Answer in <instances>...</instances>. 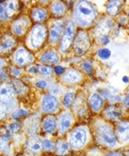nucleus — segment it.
<instances>
[{"label":"nucleus","instance_id":"nucleus-8","mask_svg":"<svg viewBox=\"0 0 129 156\" xmlns=\"http://www.w3.org/2000/svg\"><path fill=\"white\" fill-rule=\"evenodd\" d=\"M30 21L28 16H21L15 19L12 24V32L14 36L23 37L25 36L29 30Z\"/></svg>","mask_w":129,"mask_h":156},{"label":"nucleus","instance_id":"nucleus-41","mask_svg":"<svg viewBox=\"0 0 129 156\" xmlns=\"http://www.w3.org/2000/svg\"><path fill=\"white\" fill-rule=\"evenodd\" d=\"M104 156H123V154H121V152H119V151H114V152H110L108 154H106Z\"/></svg>","mask_w":129,"mask_h":156},{"label":"nucleus","instance_id":"nucleus-15","mask_svg":"<svg viewBox=\"0 0 129 156\" xmlns=\"http://www.w3.org/2000/svg\"><path fill=\"white\" fill-rule=\"evenodd\" d=\"M48 10L45 9L42 7H35L34 9H32V13H30V17L32 20L38 23V24H42L43 22H45L48 18Z\"/></svg>","mask_w":129,"mask_h":156},{"label":"nucleus","instance_id":"nucleus-28","mask_svg":"<svg viewBox=\"0 0 129 156\" xmlns=\"http://www.w3.org/2000/svg\"><path fill=\"white\" fill-rule=\"evenodd\" d=\"M0 151L2 153H9L10 152V146H9V142L8 140L0 137Z\"/></svg>","mask_w":129,"mask_h":156},{"label":"nucleus","instance_id":"nucleus-14","mask_svg":"<svg viewBox=\"0 0 129 156\" xmlns=\"http://www.w3.org/2000/svg\"><path fill=\"white\" fill-rule=\"evenodd\" d=\"M116 136L121 142L129 141V121H121L116 129Z\"/></svg>","mask_w":129,"mask_h":156},{"label":"nucleus","instance_id":"nucleus-31","mask_svg":"<svg viewBox=\"0 0 129 156\" xmlns=\"http://www.w3.org/2000/svg\"><path fill=\"white\" fill-rule=\"evenodd\" d=\"M8 19L6 12V2H0V22H4Z\"/></svg>","mask_w":129,"mask_h":156},{"label":"nucleus","instance_id":"nucleus-34","mask_svg":"<svg viewBox=\"0 0 129 156\" xmlns=\"http://www.w3.org/2000/svg\"><path fill=\"white\" fill-rule=\"evenodd\" d=\"M43 147L47 151H51L54 147V145H53V142L51 140H44L43 141Z\"/></svg>","mask_w":129,"mask_h":156},{"label":"nucleus","instance_id":"nucleus-2","mask_svg":"<svg viewBox=\"0 0 129 156\" xmlns=\"http://www.w3.org/2000/svg\"><path fill=\"white\" fill-rule=\"evenodd\" d=\"M48 38V29L44 24H36L32 27L28 37V47L29 50H39Z\"/></svg>","mask_w":129,"mask_h":156},{"label":"nucleus","instance_id":"nucleus-44","mask_svg":"<svg viewBox=\"0 0 129 156\" xmlns=\"http://www.w3.org/2000/svg\"><path fill=\"white\" fill-rule=\"evenodd\" d=\"M123 81H124V83H127V82H128V77H125V76H124V77L123 78Z\"/></svg>","mask_w":129,"mask_h":156},{"label":"nucleus","instance_id":"nucleus-23","mask_svg":"<svg viewBox=\"0 0 129 156\" xmlns=\"http://www.w3.org/2000/svg\"><path fill=\"white\" fill-rule=\"evenodd\" d=\"M70 152V146L68 144L64 141V140H59L56 143V149H55V153L60 156H64Z\"/></svg>","mask_w":129,"mask_h":156},{"label":"nucleus","instance_id":"nucleus-25","mask_svg":"<svg viewBox=\"0 0 129 156\" xmlns=\"http://www.w3.org/2000/svg\"><path fill=\"white\" fill-rule=\"evenodd\" d=\"M18 9V4L15 1H9L6 2V12H7V16L8 18L12 17L13 15L16 13Z\"/></svg>","mask_w":129,"mask_h":156},{"label":"nucleus","instance_id":"nucleus-10","mask_svg":"<svg viewBox=\"0 0 129 156\" xmlns=\"http://www.w3.org/2000/svg\"><path fill=\"white\" fill-rule=\"evenodd\" d=\"M33 55L32 53L29 51V49L26 48H19L15 51L14 54V61L18 67H24L30 63H32L33 61Z\"/></svg>","mask_w":129,"mask_h":156},{"label":"nucleus","instance_id":"nucleus-16","mask_svg":"<svg viewBox=\"0 0 129 156\" xmlns=\"http://www.w3.org/2000/svg\"><path fill=\"white\" fill-rule=\"evenodd\" d=\"M15 94H16V92H15L12 84L5 83L0 86V101L4 102V101L10 100L14 97Z\"/></svg>","mask_w":129,"mask_h":156},{"label":"nucleus","instance_id":"nucleus-46","mask_svg":"<svg viewBox=\"0 0 129 156\" xmlns=\"http://www.w3.org/2000/svg\"><path fill=\"white\" fill-rule=\"evenodd\" d=\"M19 156H23V155H19Z\"/></svg>","mask_w":129,"mask_h":156},{"label":"nucleus","instance_id":"nucleus-9","mask_svg":"<svg viewBox=\"0 0 129 156\" xmlns=\"http://www.w3.org/2000/svg\"><path fill=\"white\" fill-rule=\"evenodd\" d=\"M65 30V23L61 20L55 21L49 30V41L51 45H56L62 38Z\"/></svg>","mask_w":129,"mask_h":156},{"label":"nucleus","instance_id":"nucleus-43","mask_svg":"<svg viewBox=\"0 0 129 156\" xmlns=\"http://www.w3.org/2000/svg\"><path fill=\"white\" fill-rule=\"evenodd\" d=\"M29 73H32V74L38 73V72H37V67H32V68H30V69H29Z\"/></svg>","mask_w":129,"mask_h":156},{"label":"nucleus","instance_id":"nucleus-45","mask_svg":"<svg viewBox=\"0 0 129 156\" xmlns=\"http://www.w3.org/2000/svg\"><path fill=\"white\" fill-rule=\"evenodd\" d=\"M0 65H1V61H0Z\"/></svg>","mask_w":129,"mask_h":156},{"label":"nucleus","instance_id":"nucleus-30","mask_svg":"<svg viewBox=\"0 0 129 156\" xmlns=\"http://www.w3.org/2000/svg\"><path fill=\"white\" fill-rule=\"evenodd\" d=\"M8 129L10 130V132L12 134H16L17 132L21 129V126L18 122H13V123H11L9 126H8Z\"/></svg>","mask_w":129,"mask_h":156},{"label":"nucleus","instance_id":"nucleus-21","mask_svg":"<svg viewBox=\"0 0 129 156\" xmlns=\"http://www.w3.org/2000/svg\"><path fill=\"white\" fill-rule=\"evenodd\" d=\"M49 12L54 17H62L66 12V6L60 1H55L50 5Z\"/></svg>","mask_w":129,"mask_h":156},{"label":"nucleus","instance_id":"nucleus-24","mask_svg":"<svg viewBox=\"0 0 129 156\" xmlns=\"http://www.w3.org/2000/svg\"><path fill=\"white\" fill-rule=\"evenodd\" d=\"M121 8V1H110L106 6V12L110 15H116L119 13Z\"/></svg>","mask_w":129,"mask_h":156},{"label":"nucleus","instance_id":"nucleus-5","mask_svg":"<svg viewBox=\"0 0 129 156\" xmlns=\"http://www.w3.org/2000/svg\"><path fill=\"white\" fill-rule=\"evenodd\" d=\"M87 141V132L85 128H76L70 135V144L72 149H83Z\"/></svg>","mask_w":129,"mask_h":156},{"label":"nucleus","instance_id":"nucleus-19","mask_svg":"<svg viewBox=\"0 0 129 156\" xmlns=\"http://www.w3.org/2000/svg\"><path fill=\"white\" fill-rule=\"evenodd\" d=\"M104 116L112 121L120 120L121 118V112L117 106L110 105L104 110Z\"/></svg>","mask_w":129,"mask_h":156},{"label":"nucleus","instance_id":"nucleus-40","mask_svg":"<svg viewBox=\"0 0 129 156\" xmlns=\"http://www.w3.org/2000/svg\"><path fill=\"white\" fill-rule=\"evenodd\" d=\"M11 72L12 73V74H13L14 76H18V75H20V69H19L12 68Z\"/></svg>","mask_w":129,"mask_h":156},{"label":"nucleus","instance_id":"nucleus-7","mask_svg":"<svg viewBox=\"0 0 129 156\" xmlns=\"http://www.w3.org/2000/svg\"><path fill=\"white\" fill-rule=\"evenodd\" d=\"M73 47H74V51L76 54H83L85 53L90 47V40L87 34L83 30H80L78 34L75 35L74 42H73Z\"/></svg>","mask_w":129,"mask_h":156},{"label":"nucleus","instance_id":"nucleus-1","mask_svg":"<svg viewBox=\"0 0 129 156\" xmlns=\"http://www.w3.org/2000/svg\"><path fill=\"white\" fill-rule=\"evenodd\" d=\"M74 19L82 29L89 27L97 18L95 7L87 1H80L76 4L74 9Z\"/></svg>","mask_w":129,"mask_h":156},{"label":"nucleus","instance_id":"nucleus-6","mask_svg":"<svg viewBox=\"0 0 129 156\" xmlns=\"http://www.w3.org/2000/svg\"><path fill=\"white\" fill-rule=\"evenodd\" d=\"M17 45V39L12 34L7 33L0 38V55L5 56L10 54Z\"/></svg>","mask_w":129,"mask_h":156},{"label":"nucleus","instance_id":"nucleus-18","mask_svg":"<svg viewBox=\"0 0 129 156\" xmlns=\"http://www.w3.org/2000/svg\"><path fill=\"white\" fill-rule=\"evenodd\" d=\"M61 60V57L59 55V53L57 51H55L54 50H49L46 52H44L40 61L43 62V63H47V64H58Z\"/></svg>","mask_w":129,"mask_h":156},{"label":"nucleus","instance_id":"nucleus-17","mask_svg":"<svg viewBox=\"0 0 129 156\" xmlns=\"http://www.w3.org/2000/svg\"><path fill=\"white\" fill-rule=\"evenodd\" d=\"M89 106L94 112H100L104 106V99L99 93H93L89 98Z\"/></svg>","mask_w":129,"mask_h":156},{"label":"nucleus","instance_id":"nucleus-12","mask_svg":"<svg viewBox=\"0 0 129 156\" xmlns=\"http://www.w3.org/2000/svg\"><path fill=\"white\" fill-rule=\"evenodd\" d=\"M83 79V74L76 69H70L65 72L62 80L66 84H77Z\"/></svg>","mask_w":129,"mask_h":156},{"label":"nucleus","instance_id":"nucleus-37","mask_svg":"<svg viewBox=\"0 0 129 156\" xmlns=\"http://www.w3.org/2000/svg\"><path fill=\"white\" fill-rule=\"evenodd\" d=\"M54 72H55V73H56L57 75H62V74L65 73L66 69H65V68H63L62 66H56V67L54 68Z\"/></svg>","mask_w":129,"mask_h":156},{"label":"nucleus","instance_id":"nucleus-22","mask_svg":"<svg viewBox=\"0 0 129 156\" xmlns=\"http://www.w3.org/2000/svg\"><path fill=\"white\" fill-rule=\"evenodd\" d=\"M27 146L29 147V150L30 151H32L34 153H37L42 151L43 147V142L39 138L37 137H32L29 139V141L27 143Z\"/></svg>","mask_w":129,"mask_h":156},{"label":"nucleus","instance_id":"nucleus-26","mask_svg":"<svg viewBox=\"0 0 129 156\" xmlns=\"http://www.w3.org/2000/svg\"><path fill=\"white\" fill-rule=\"evenodd\" d=\"M37 72L44 76H50L53 73V72H54V69L51 66H38Z\"/></svg>","mask_w":129,"mask_h":156},{"label":"nucleus","instance_id":"nucleus-4","mask_svg":"<svg viewBox=\"0 0 129 156\" xmlns=\"http://www.w3.org/2000/svg\"><path fill=\"white\" fill-rule=\"evenodd\" d=\"M75 33L74 22L72 20H68L65 25V30L60 42V51L63 53H66L70 51V47L74 42V38L76 35Z\"/></svg>","mask_w":129,"mask_h":156},{"label":"nucleus","instance_id":"nucleus-39","mask_svg":"<svg viewBox=\"0 0 129 156\" xmlns=\"http://www.w3.org/2000/svg\"><path fill=\"white\" fill-rule=\"evenodd\" d=\"M8 77H9V75H8L7 72L5 71L4 69L0 68V80H5V79H8Z\"/></svg>","mask_w":129,"mask_h":156},{"label":"nucleus","instance_id":"nucleus-20","mask_svg":"<svg viewBox=\"0 0 129 156\" xmlns=\"http://www.w3.org/2000/svg\"><path fill=\"white\" fill-rule=\"evenodd\" d=\"M57 122L54 116H48L43 122V130L46 133H53L56 130Z\"/></svg>","mask_w":129,"mask_h":156},{"label":"nucleus","instance_id":"nucleus-27","mask_svg":"<svg viewBox=\"0 0 129 156\" xmlns=\"http://www.w3.org/2000/svg\"><path fill=\"white\" fill-rule=\"evenodd\" d=\"M74 97H75L74 93H72V92L66 93V94L64 96V99H63V105H64V107L66 108H70L72 106V104H73Z\"/></svg>","mask_w":129,"mask_h":156},{"label":"nucleus","instance_id":"nucleus-42","mask_svg":"<svg viewBox=\"0 0 129 156\" xmlns=\"http://www.w3.org/2000/svg\"><path fill=\"white\" fill-rule=\"evenodd\" d=\"M124 106H125L126 108H129V94L126 95V96L124 97Z\"/></svg>","mask_w":129,"mask_h":156},{"label":"nucleus","instance_id":"nucleus-38","mask_svg":"<svg viewBox=\"0 0 129 156\" xmlns=\"http://www.w3.org/2000/svg\"><path fill=\"white\" fill-rule=\"evenodd\" d=\"M110 42V39L108 37V35H106V34H104L100 37V43H102L103 45H106V44H108Z\"/></svg>","mask_w":129,"mask_h":156},{"label":"nucleus","instance_id":"nucleus-29","mask_svg":"<svg viewBox=\"0 0 129 156\" xmlns=\"http://www.w3.org/2000/svg\"><path fill=\"white\" fill-rule=\"evenodd\" d=\"M98 55H99V57H100L101 59L106 60V59H108V58L111 56V51H110L108 49L103 48V49H101V50H99V51H98Z\"/></svg>","mask_w":129,"mask_h":156},{"label":"nucleus","instance_id":"nucleus-35","mask_svg":"<svg viewBox=\"0 0 129 156\" xmlns=\"http://www.w3.org/2000/svg\"><path fill=\"white\" fill-rule=\"evenodd\" d=\"M7 114V108L4 103L0 102V120H2Z\"/></svg>","mask_w":129,"mask_h":156},{"label":"nucleus","instance_id":"nucleus-3","mask_svg":"<svg viewBox=\"0 0 129 156\" xmlns=\"http://www.w3.org/2000/svg\"><path fill=\"white\" fill-rule=\"evenodd\" d=\"M96 137L102 145L108 147H115L117 144V136L114 129L106 123H99L96 127Z\"/></svg>","mask_w":129,"mask_h":156},{"label":"nucleus","instance_id":"nucleus-32","mask_svg":"<svg viewBox=\"0 0 129 156\" xmlns=\"http://www.w3.org/2000/svg\"><path fill=\"white\" fill-rule=\"evenodd\" d=\"M29 114V112L25 110H18L16 112H14L12 113V118L13 119H20V118H23V117H25Z\"/></svg>","mask_w":129,"mask_h":156},{"label":"nucleus","instance_id":"nucleus-11","mask_svg":"<svg viewBox=\"0 0 129 156\" xmlns=\"http://www.w3.org/2000/svg\"><path fill=\"white\" fill-rule=\"evenodd\" d=\"M59 108V100L52 94L45 95L42 100V111L46 113H53Z\"/></svg>","mask_w":129,"mask_h":156},{"label":"nucleus","instance_id":"nucleus-36","mask_svg":"<svg viewBox=\"0 0 129 156\" xmlns=\"http://www.w3.org/2000/svg\"><path fill=\"white\" fill-rule=\"evenodd\" d=\"M48 82L47 81H45V80H39V81H37L36 83H35V86H36V88H38V89H46L48 87Z\"/></svg>","mask_w":129,"mask_h":156},{"label":"nucleus","instance_id":"nucleus-33","mask_svg":"<svg viewBox=\"0 0 129 156\" xmlns=\"http://www.w3.org/2000/svg\"><path fill=\"white\" fill-rule=\"evenodd\" d=\"M82 68H83V71H85L87 73H88L89 75L93 74V67H92V65H91L88 61L83 62V65H82Z\"/></svg>","mask_w":129,"mask_h":156},{"label":"nucleus","instance_id":"nucleus-13","mask_svg":"<svg viewBox=\"0 0 129 156\" xmlns=\"http://www.w3.org/2000/svg\"><path fill=\"white\" fill-rule=\"evenodd\" d=\"M73 124V116L70 112H64L62 115L60 116L59 119V132L61 134H64L70 129Z\"/></svg>","mask_w":129,"mask_h":156}]
</instances>
